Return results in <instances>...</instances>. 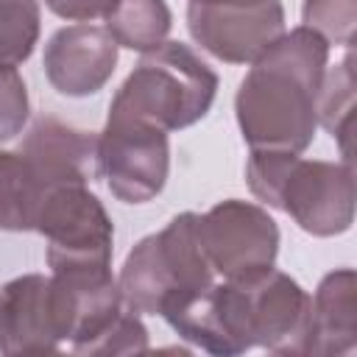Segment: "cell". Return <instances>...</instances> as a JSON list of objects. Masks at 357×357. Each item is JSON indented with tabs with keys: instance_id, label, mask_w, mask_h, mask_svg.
<instances>
[{
	"instance_id": "15",
	"label": "cell",
	"mask_w": 357,
	"mask_h": 357,
	"mask_svg": "<svg viewBox=\"0 0 357 357\" xmlns=\"http://www.w3.org/2000/svg\"><path fill=\"white\" fill-rule=\"evenodd\" d=\"M103 20L114 42L137 53H148L167 42L173 25V14L165 0H117Z\"/></svg>"
},
{
	"instance_id": "19",
	"label": "cell",
	"mask_w": 357,
	"mask_h": 357,
	"mask_svg": "<svg viewBox=\"0 0 357 357\" xmlns=\"http://www.w3.org/2000/svg\"><path fill=\"white\" fill-rule=\"evenodd\" d=\"M142 351H148V329L137 312L123 307L114 315V321L98 337H92L78 354L98 357V354H142Z\"/></svg>"
},
{
	"instance_id": "6",
	"label": "cell",
	"mask_w": 357,
	"mask_h": 357,
	"mask_svg": "<svg viewBox=\"0 0 357 357\" xmlns=\"http://www.w3.org/2000/svg\"><path fill=\"white\" fill-rule=\"evenodd\" d=\"M170 173V142L167 131L128 117H106L98 134V176L106 178L112 195L123 204L153 201Z\"/></svg>"
},
{
	"instance_id": "2",
	"label": "cell",
	"mask_w": 357,
	"mask_h": 357,
	"mask_svg": "<svg viewBox=\"0 0 357 357\" xmlns=\"http://www.w3.org/2000/svg\"><path fill=\"white\" fill-rule=\"evenodd\" d=\"M245 181L257 201L290 215L312 237H337L354 223L351 162L304 159L287 151H251Z\"/></svg>"
},
{
	"instance_id": "10",
	"label": "cell",
	"mask_w": 357,
	"mask_h": 357,
	"mask_svg": "<svg viewBox=\"0 0 357 357\" xmlns=\"http://www.w3.org/2000/svg\"><path fill=\"white\" fill-rule=\"evenodd\" d=\"M117 50L120 45L106 28L78 22L59 28L47 39L42 67L56 92L67 98H86L100 92L114 75Z\"/></svg>"
},
{
	"instance_id": "11",
	"label": "cell",
	"mask_w": 357,
	"mask_h": 357,
	"mask_svg": "<svg viewBox=\"0 0 357 357\" xmlns=\"http://www.w3.org/2000/svg\"><path fill=\"white\" fill-rule=\"evenodd\" d=\"M61 335L50 276L22 273L0 287V354L59 351Z\"/></svg>"
},
{
	"instance_id": "14",
	"label": "cell",
	"mask_w": 357,
	"mask_h": 357,
	"mask_svg": "<svg viewBox=\"0 0 357 357\" xmlns=\"http://www.w3.org/2000/svg\"><path fill=\"white\" fill-rule=\"evenodd\" d=\"M47 190L20 148H0V229L33 231Z\"/></svg>"
},
{
	"instance_id": "13",
	"label": "cell",
	"mask_w": 357,
	"mask_h": 357,
	"mask_svg": "<svg viewBox=\"0 0 357 357\" xmlns=\"http://www.w3.org/2000/svg\"><path fill=\"white\" fill-rule=\"evenodd\" d=\"M312 298L304 357H343L357 346V276L351 268L329 271Z\"/></svg>"
},
{
	"instance_id": "18",
	"label": "cell",
	"mask_w": 357,
	"mask_h": 357,
	"mask_svg": "<svg viewBox=\"0 0 357 357\" xmlns=\"http://www.w3.org/2000/svg\"><path fill=\"white\" fill-rule=\"evenodd\" d=\"M301 22L329 45L351 47L357 31V0H304Z\"/></svg>"
},
{
	"instance_id": "21",
	"label": "cell",
	"mask_w": 357,
	"mask_h": 357,
	"mask_svg": "<svg viewBox=\"0 0 357 357\" xmlns=\"http://www.w3.org/2000/svg\"><path fill=\"white\" fill-rule=\"evenodd\" d=\"M117 0H45V6L61 17V20H73V22H89L98 17H106L114 8Z\"/></svg>"
},
{
	"instance_id": "4",
	"label": "cell",
	"mask_w": 357,
	"mask_h": 357,
	"mask_svg": "<svg viewBox=\"0 0 357 357\" xmlns=\"http://www.w3.org/2000/svg\"><path fill=\"white\" fill-rule=\"evenodd\" d=\"M218 73L184 42H162L139 56L114 92L109 112L178 131L206 117L218 95Z\"/></svg>"
},
{
	"instance_id": "17",
	"label": "cell",
	"mask_w": 357,
	"mask_h": 357,
	"mask_svg": "<svg viewBox=\"0 0 357 357\" xmlns=\"http://www.w3.org/2000/svg\"><path fill=\"white\" fill-rule=\"evenodd\" d=\"M42 28L39 0H0V64L17 67L31 59Z\"/></svg>"
},
{
	"instance_id": "16",
	"label": "cell",
	"mask_w": 357,
	"mask_h": 357,
	"mask_svg": "<svg viewBox=\"0 0 357 357\" xmlns=\"http://www.w3.org/2000/svg\"><path fill=\"white\" fill-rule=\"evenodd\" d=\"M354 56L346 47V56L326 67L321 92H318V123L337 139L343 162H351V131H354Z\"/></svg>"
},
{
	"instance_id": "9",
	"label": "cell",
	"mask_w": 357,
	"mask_h": 357,
	"mask_svg": "<svg viewBox=\"0 0 357 357\" xmlns=\"http://www.w3.org/2000/svg\"><path fill=\"white\" fill-rule=\"evenodd\" d=\"M187 28L209 56L226 64H254L284 33V6L279 0L226 6L187 3Z\"/></svg>"
},
{
	"instance_id": "1",
	"label": "cell",
	"mask_w": 357,
	"mask_h": 357,
	"mask_svg": "<svg viewBox=\"0 0 357 357\" xmlns=\"http://www.w3.org/2000/svg\"><path fill=\"white\" fill-rule=\"evenodd\" d=\"M329 42L307 25L284 31L245 73L234 117L251 151L304 153L318 128V92Z\"/></svg>"
},
{
	"instance_id": "22",
	"label": "cell",
	"mask_w": 357,
	"mask_h": 357,
	"mask_svg": "<svg viewBox=\"0 0 357 357\" xmlns=\"http://www.w3.org/2000/svg\"><path fill=\"white\" fill-rule=\"evenodd\" d=\"M190 3H201V6H226V3H254V0H190Z\"/></svg>"
},
{
	"instance_id": "20",
	"label": "cell",
	"mask_w": 357,
	"mask_h": 357,
	"mask_svg": "<svg viewBox=\"0 0 357 357\" xmlns=\"http://www.w3.org/2000/svg\"><path fill=\"white\" fill-rule=\"evenodd\" d=\"M28 114L31 100L22 75L17 73V67L0 64V145L25 131Z\"/></svg>"
},
{
	"instance_id": "12",
	"label": "cell",
	"mask_w": 357,
	"mask_h": 357,
	"mask_svg": "<svg viewBox=\"0 0 357 357\" xmlns=\"http://www.w3.org/2000/svg\"><path fill=\"white\" fill-rule=\"evenodd\" d=\"M20 151L47 192L64 184H89L98 178V134L75 128L59 117H36L25 131Z\"/></svg>"
},
{
	"instance_id": "5",
	"label": "cell",
	"mask_w": 357,
	"mask_h": 357,
	"mask_svg": "<svg viewBox=\"0 0 357 357\" xmlns=\"http://www.w3.org/2000/svg\"><path fill=\"white\" fill-rule=\"evenodd\" d=\"M198 212L170 218L162 231L145 234L128 251L117 287L123 307L137 315H159L167 296L201 290L215 282V271L198 243Z\"/></svg>"
},
{
	"instance_id": "8",
	"label": "cell",
	"mask_w": 357,
	"mask_h": 357,
	"mask_svg": "<svg viewBox=\"0 0 357 357\" xmlns=\"http://www.w3.org/2000/svg\"><path fill=\"white\" fill-rule=\"evenodd\" d=\"M198 243L215 273L237 279L251 271L268 268L279 254V226L265 206L226 198L198 215Z\"/></svg>"
},
{
	"instance_id": "7",
	"label": "cell",
	"mask_w": 357,
	"mask_h": 357,
	"mask_svg": "<svg viewBox=\"0 0 357 357\" xmlns=\"http://www.w3.org/2000/svg\"><path fill=\"white\" fill-rule=\"evenodd\" d=\"M47 240V268L112 265L114 223L86 184H64L45 195L36 229Z\"/></svg>"
},
{
	"instance_id": "3",
	"label": "cell",
	"mask_w": 357,
	"mask_h": 357,
	"mask_svg": "<svg viewBox=\"0 0 357 357\" xmlns=\"http://www.w3.org/2000/svg\"><path fill=\"white\" fill-rule=\"evenodd\" d=\"M218 307L237 351L254 346L282 357H304L312 318L310 293L284 271L268 265L215 282Z\"/></svg>"
}]
</instances>
